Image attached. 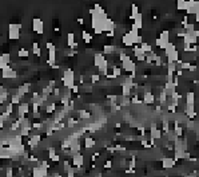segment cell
Returning a JSON list of instances; mask_svg holds the SVG:
<instances>
[{
    "instance_id": "6da1fadb",
    "label": "cell",
    "mask_w": 199,
    "mask_h": 177,
    "mask_svg": "<svg viewBox=\"0 0 199 177\" xmlns=\"http://www.w3.org/2000/svg\"><path fill=\"white\" fill-rule=\"evenodd\" d=\"M155 43H156V47H159V48L164 50V48H166V46H167V44L170 43V31L164 30V31L160 32L159 38H156Z\"/></svg>"
},
{
    "instance_id": "7a4b0ae2",
    "label": "cell",
    "mask_w": 199,
    "mask_h": 177,
    "mask_svg": "<svg viewBox=\"0 0 199 177\" xmlns=\"http://www.w3.org/2000/svg\"><path fill=\"white\" fill-rule=\"evenodd\" d=\"M122 68H123L124 71H127V73H130V74L136 73V63L131 59V57H128L126 60L122 62Z\"/></svg>"
},
{
    "instance_id": "3957f363",
    "label": "cell",
    "mask_w": 199,
    "mask_h": 177,
    "mask_svg": "<svg viewBox=\"0 0 199 177\" xmlns=\"http://www.w3.org/2000/svg\"><path fill=\"white\" fill-rule=\"evenodd\" d=\"M21 24H10V39H19L20 38Z\"/></svg>"
},
{
    "instance_id": "277c9868",
    "label": "cell",
    "mask_w": 199,
    "mask_h": 177,
    "mask_svg": "<svg viewBox=\"0 0 199 177\" xmlns=\"http://www.w3.org/2000/svg\"><path fill=\"white\" fill-rule=\"evenodd\" d=\"M44 24H43V20L39 18H35L34 20H32V30H34L36 34H39V35H43V32H44Z\"/></svg>"
},
{
    "instance_id": "5b68a950",
    "label": "cell",
    "mask_w": 199,
    "mask_h": 177,
    "mask_svg": "<svg viewBox=\"0 0 199 177\" xmlns=\"http://www.w3.org/2000/svg\"><path fill=\"white\" fill-rule=\"evenodd\" d=\"M1 77L3 79H15L18 77V73H16V70H13V68H11L8 66L4 70H1Z\"/></svg>"
},
{
    "instance_id": "8992f818",
    "label": "cell",
    "mask_w": 199,
    "mask_h": 177,
    "mask_svg": "<svg viewBox=\"0 0 199 177\" xmlns=\"http://www.w3.org/2000/svg\"><path fill=\"white\" fill-rule=\"evenodd\" d=\"M186 12H187V16L189 15H198L199 13V4H198V1H189V5H187V10H186Z\"/></svg>"
},
{
    "instance_id": "52a82bcc",
    "label": "cell",
    "mask_w": 199,
    "mask_h": 177,
    "mask_svg": "<svg viewBox=\"0 0 199 177\" xmlns=\"http://www.w3.org/2000/svg\"><path fill=\"white\" fill-rule=\"evenodd\" d=\"M184 115H186L189 120L197 117V113H195V105H184Z\"/></svg>"
},
{
    "instance_id": "ba28073f",
    "label": "cell",
    "mask_w": 199,
    "mask_h": 177,
    "mask_svg": "<svg viewBox=\"0 0 199 177\" xmlns=\"http://www.w3.org/2000/svg\"><path fill=\"white\" fill-rule=\"evenodd\" d=\"M72 164H74V167H76V168H82L83 164H84V157L80 153L72 154Z\"/></svg>"
},
{
    "instance_id": "9c48e42d",
    "label": "cell",
    "mask_w": 199,
    "mask_h": 177,
    "mask_svg": "<svg viewBox=\"0 0 199 177\" xmlns=\"http://www.w3.org/2000/svg\"><path fill=\"white\" fill-rule=\"evenodd\" d=\"M143 102L146 105H153L155 102V95L153 91H143Z\"/></svg>"
},
{
    "instance_id": "30bf717a",
    "label": "cell",
    "mask_w": 199,
    "mask_h": 177,
    "mask_svg": "<svg viewBox=\"0 0 199 177\" xmlns=\"http://www.w3.org/2000/svg\"><path fill=\"white\" fill-rule=\"evenodd\" d=\"M134 48H132V51H134V55H135V58H136L139 62H144V59H146V54L142 51V48H140L139 46H132Z\"/></svg>"
},
{
    "instance_id": "8fae6325",
    "label": "cell",
    "mask_w": 199,
    "mask_h": 177,
    "mask_svg": "<svg viewBox=\"0 0 199 177\" xmlns=\"http://www.w3.org/2000/svg\"><path fill=\"white\" fill-rule=\"evenodd\" d=\"M162 167L164 169H171L175 167V160L172 157H163L162 158Z\"/></svg>"
},
{
    "instance_id": "7c38bea8",
    "label": "cell",
    "mask_w": 199,
    "mask_h": 177,
    "mask_svg": "<svg viewBox=\"0 0 199 177\" xmlns=\"http://www.w3.org/2000/svg\"><path fill=\"white\" fill-rule=\"evenodd\" d=\"M186 105H195V93L194 91H187L186 93Z\"/></svg>"
},
{
    "instance_id": "4fadbf2b",
    "label": "cell",
    "mask_w": 199,
    "mask_h": 177,
    "mask_svg": "<svg viewBox=\"0 0 199 177\" xmlns=\"http://www.w3.org/2000/svg\"><path fill=\"white\" fill-rule=\"evenodd\" d=\"M175 50H176V44L172 43V42H170V43L167 44V46H166V48L163 50V51H164V57L167 58L168 55H170L172 51H175Z\"/></svg>"
},
{
    "instance_id": "5bb4252c",
    "label": "cell",
    "mask_w": 199,
    "mask_h": 177,
    "mask_svg": "<svg viewBox=\"0 0 199 177\" xmlns=\"http://www.w3.org/2000/svg\"><path fill=\"white\" fill-rule=\"evenodd\" d=\"M84 145H85V149H91V148H94V146L96 145V141L94 140L92 137H85L84 138Z\"/></svg>"
},
{
    "instance_id": "9a60e30c",
    "label": "cell",
    "mask_w": 199,
    "mask_h": 177,
    "mask_svg": "<svg viewBox=\"0 0 199 177\" xmlns=\"http://www.w3.org/2000/svg\"><path fill=\"white\" fill-rule=\"evenodd\" d=\"M179 60V51L178 50H175V51H172L170 55L167 57V62H174L176 63Z\"/></svg>"
},
{
    "instance_id": "2e32d148",
    "label": "cell",
    "mask_w": 199,
    "mask_h": 177,
    "mask_svg": "<svg viewBox=\"0 0 199 177\" xmlns=\"http://www.w3.org/2000/svg\"><path fill=\"white\" fill-rule=\"evenodd\" d=\"M140 48H142V51L144 52V54H150L151 51H153V47H151L150 43H146V42H142L140 43Z\"/></svg>"
},
{
    "instance_id": "e0dca14e",
    "label": "cell",
    "mask_w": 199,
    "mask_h": 177,
    "mask_svg": "<svg viewBox=\"0 0 199 177\" xmlns=\"http://www.w3.org/2000/svg\"><path fill=\"white\" fill-rule=\"evenodd\" d=\"M114 52H116V46H114V44H108V46H104L103 48V54H114Z\"/></svg>"
},
{
    "instance_id": "ac0fdd59",
    "label": "cell",
    "mask_w": 199,
    "mask_h": 177,
    "mask_svg": "<svg viewBox=\"0 0 199 177\" xmlns=\"http://www.w3.org/2000/svg\"><path fill=\"white\" fill-rule=\"evenodd\" d=\"M139 13H140V12H139V7H138L136 4H132V5H131V16H130V18L134 20V19L136 18Z\"/></svg>"
},
{
    "instance_id": "d6986e66",
    "label": "cell",
    "mask_w": 199,
    "mask_h": 177,
    "mask_svg": "<svg viewBox=\"0 0 199 177\" xmlns=\"http://www.w3.org/2000/svg\"><path fill=\"white\" fill-rule=\"evenodd\" d=\"M131 91H132L131 87L126 86V85H122V97H128V98H130V95H131Z\"/></svg>"
},
{
    "instance_id": "ffe728a7",
    "label": "cell",
    "mask_w": 199,
    "mask_h": 177,
    "mask_svg": "<svg viewBox=\"0 0 199 177\" xmlns=\"http://www.w3.org/2000/svg\"><path fill=\"white\" fill-rule=\"evenodd\" d=\"M122 42H123V44H124L126 47H131V46H134V43H132L131 38H130L127 34H124V35H123V38H122Z\"/></svg>"
},
{
    "instance_id": "44dd1931",
    "label": "cell",
    "mask_w": 199,
    "mask_h": 177,
    "mask_svg": "<svg viewBox=\"0 0 199 177\" xmlns=\"http://www.w3.org/2000/svg\"><path fill=\"white\" fill-rule=\"evenodd\" d=\"M32 52H34V55H36V57H41V51H40L39 43H36V42L32 43Z\"/></svg>"
},
{
    "instance_id": "7402d4cb",
    "label": "cell",
    "mask_w": 199,
    "mask_h": 177,
    "mask_svg": "<svg viewBox=\"0 0 199 177\" xmlns=\"http://www.w3.org/2000/svg\"><path fill=\"white\" fill-rule=\"evenodd\" d=\"M78 114H79L80 120H88V118H91V113L85 112V110H79Z\"/></svg>"
},
{
    "instance_id": "603a6c76",
    "label": "cell",
    "mask_w": 199,
    "mask_h": 177,
    "mask_svg": "<svg viewBox=\"0 0 199 177\" xmlns=\"http://www.w3.org/2000/svg\"><path fill=\"white\" fill-rule=\"evenodd\" d=\"M82 36H83V40H84L85 43H91V40H92V35L87 31H82Z\"/></svg>"
},
{
    "instance_id": "cb8c5ba5",
    "label": "cell",
    "mask_w": 199,
    "mask_h": 177,
    "mask_svg": "<svg viewBox=\"0 0 199 177\" xmlns=\"http://www.w3.org/2000/svg\"><path fill=\"white\" fill-rule=\"evenodd\" d=\"M178 10H183L186 11L187 10V5H189V1H186V0H178Z\"/></svg>"
},
{
    "instance_id": "d4e9b609",
    "label": "cell",
    "mask_w": 199,
    "mask_h": 177,
    "mask_svg": "<svg viewBox=\"0 0 199 177\" xmlns=\"http://www.w3.org/2000/svg\"><path fill=\"white\" fill-rule=\"evenodd\" d=\"M176 71V63L174 62H167V73H175Z\"/></svg>"
},
{
    "instance_id": "484cf974",
    "label": "cell",
    "mask_w": 199,
    "mask_h": 177,
    "mask_svg": "<svg viewBox=\"0 0 199 177\" xmlns=\"http://www.w3.org/2000/svg\"><path fill=\"white\" fill-rule=\"evenodd\" d=\"M112 75H114L115 79H116L118 77H120L122 75V68L120 67H116V66H114V67H112Z\"/></svg>"
},
{
    "instance_id": "4316f807",
    "label": "cell",
    "mask_w": 199,
    "mask_h": 177,
    "mask_svg": "<svg viewBox=\"0 0 199 177\" xmlns=\"http://www.w3.org/2000/svg\"><path fill=\"white\" fill-rule=\"evenodd\" d=\"M18 55H19V58H28L29 52H28V50H27V48H20V50H19V52H18Z\"/></svg>"
},
{
    "instance_id": "83f0119b",
    "label": "cell",
    "mask_w": 199,
    "mask_h": 177,
    "mask_svg": "<svg viewBox=\"0 0 199 177\" xmlns=\"http://www.w3.org/2000/svg\"><path fill=\"white\" fill-rule=\"evenodd\" d=\"M99 81H100V75H99V74H92V75H91V85L98 83Z\"/></svg>"
},
{
    "instance_id": "f1b7e54d",
    "label": "cell",
    "mask_w": 199,
    "mask_h": 177,
    "mask_svg": "<svg viewBox=\"0 0 199 177\" xmlns=\"http://www.w3.org/2000/svg\"><path fill=\"white\" fill-rule=\"evenodd\" d=\"M5 177H13V170H12V167H8L5 169Z\"/></svg>"
},
{
    "instance_id": "f546056e",
    "label": "cell",
    "mask_w": 199,
    "mask_h": 177,
    "mask_svg": "<svg viewBox=\"0 0 199 177\" xmlns=\"http://www.w3.org/2000/svg\"><path fill=\"white\" fill-rule=\"evenodd\" d=\"M104 168H106V169H110V168H112V161H111V160H108V161L104 162Z\"/></svg>"
},
{
    "instance_id": "4dcf8cb0",
    "label": "cell",
    "mask_w": 199,
    "mask_h": 177,
    "mask_svg": "<svg viewBox=\"0 0 199 177\" xmlns=\"http://www.w3.org/2000/svg\"><path fill=\"white\" fill-rule=\"evenodd\" d=\"M0 38H1V35H0Z\"/></svg>"
}]
</instances>
